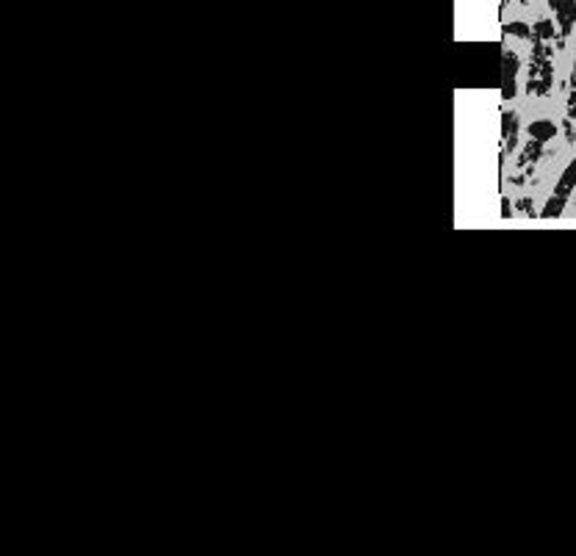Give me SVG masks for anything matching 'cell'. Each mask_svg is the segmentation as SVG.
<instances>
[{
    "mask_svg": "<svg viewBox=\"0 0 576 556\" xmlns=\"http://www.w3.org/2000/svg\"><path fill=\"white\" fill-rule=\"evenodd\" d=\"M516 72H518L516 56H504V81H502L504 97L516 95Z\"/></svg>",
    "mask_w": 576,
    "mask_h": 556,
    "instance_id": "1",
    "label": "cell"
},
{
    "mask_svg": "<svg viewBox=\"0 0 576 556\" xmlns=\"http://www.w3.org/2000/svg\"><path fill=\"white\" fill-rule=\"evenodd\" d=\"M563 208H565V197H557V194H554L552 200L546 202V208L540 211V219H557V216L563 213Z\"/></svg>",
    "mask_w": 576,
    "mask_h": 556,
    "instance_id": "4",
    "label": "cell"
},
{
    "mask_svg": "<svg viewBox=\"0 0 576 556\" xmlns=\"http://www.w3.org/2000/svg\"><path fill=\"white\" fill-rule=\"evenodd\" d=\"M574 186H576V161H571V164H568V169L563 172V178H560V183H557V189H554V194H557V197H565V200H568V194L574 191Z\"/></svg>",
    "mask_w": 576,
    "mask_h": 556,
    "instance_id": "3",
    "label": "cell"
},
{
    "mask_svg": "<svg viewBox=\"0 0 576 556\" xmlns=\"http://www.w3.org/2000/svg\"><path fill=\"white\" fill-rule=\"evenodd\" d=\"M529 136L535 139V142H549V139H554L557 136V125L554 122H546V119H540V122H532L529 125Z\"/></svg>",
    "mask_w": 576,
    "mask_h": 556,
    "instance_id": "2",
    "label": "cell"
},
{
    "mask_svg": "<svg viewBox=\"0 0 576 556\" xmlns=\"http://www.w3.org/2000/svg\"><path fill=\"white\" fill-rule=\"evenodd\" d=\"M516 125H518V117L507 111V114H504V139H510V133L516 136Z\"/></svg>",
    "mask_w": 576,
    "mask_h": 556,
    "instance_id": "5",
    "label": "cell"
},
{
    "mask_svg": "<svg viewBox=\"0 0 576 556\" xmlns=\"http://www.w3.org/2000/svg\"><path fill=\"white\" fill-rule=\"evenodd\" d=\"M568 117H576V92L571 95V108H568Z\"/></svg>",
    "mask_w": 576,
    "mask_h": 556,
    "instance_id": "6",
    "label": "cell"
}]
</instances>
